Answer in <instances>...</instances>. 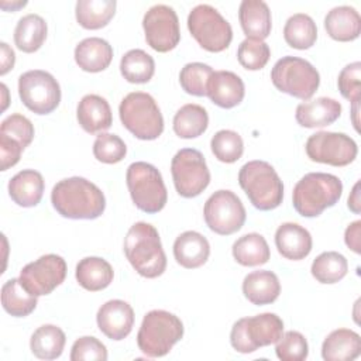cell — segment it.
<instances>
[{"instance_id": "cell-27", "label": "cell", "mask_w": 361, "mask_h": 361, "mask_svg": "<svg viewBox=\"0 0 361 361\" xmlns=\"http://www.w3.org/2000/svg\"><path fill=\"white\" fill-rule=\"evenodd\" d=\"M324 28L336 41H354L361 32V17L354 7L338 6L326 14Z\"/></svg>"}, {"instance_id": "cell-26", "label": "cell", "mask_w": 361, "mask_h": 361, "mask_svg": "<svg viewBox=\"0 0 361 361\" xmlns=\"http://www.w3.org/2000/svg\"><path fill=\"white\" fill-rule=\"evenodd\" d=\"M243 293L252 305H269L278 299L281 293V283L276 274L272 271H254L244 278Z\"/></svg>"}, {"instance_id": "cell-18", "label": "cell", "mask_w": 361, "mask_h": 361, "mask_svg": "<svg viewBox=\"0 0 361 361\" xmlns=\"http://www.w3.org/2000/svg\"><path fill=\"white\" fill-rule=\"evenodd\" d=\"M245 87L243 79L231 71H214L209 85V99L221 109H231L240 104L244 99Z\"/></svg>"}, {"instance_id": "cell-24", "label": "cell", "mask_w": 361, "mask_h": 361, "mask_svg": "<svg viewBox=\"0 0 361 361\" xmlns=\"http://www.w3.org/2000/svg\"><path fill=\"white\" fill-rule=\"evenodd\" d=\"M44 189V178L34 169H23L8 182V195L11 200L21 207L37 206L42 199Z\"/></svg>"}, {"instance_id": "cell-28", "label": "cell", "mask_w": 361, "mask_h": 361, "mask_svg": "<svg viewBox=\"0 0 361 361\" xmlns=\"http://www.w3.org/2000/svg\"><path fill=\"white\" fill-rule=\"evenodd\" d=\"M360 354V334L350 329L333 330L322 344V357L326 361H351Z\"/></svg>"}, {"instance_id": "cell-12", "label": "cell", "mask_w": 361, "mask_h": 361, "mask_svg": "<svg viewBox=\"0 0 361 361\" xmlns=\"http://www.w3.org/2000/svg\"><path fill=\"white\" fill-rule=\"evenodd\" d=\"M18 94L32 113L49 114L59 106L61 86L49 72L34 69L18 78Z\"/></svg>"}, {"instance_id": "cell-13", "label": "cell", "mask_w": 361, "mask_h": 361, "mask_svg": "<svg viewBox=\"0 0 361 361\" xmlns=\"http://www.w3.org/2000/svg\"><path fill=\"white\" fill-rule=\"evenodd\" d=\"M245 209L240 197L227 189L214 192L204 203L206 226L220 235L237 233L245 221Z\"/></svg>"}, {"instance_id": "cell-6", "label": "cell", "mask_w": 361, "mask_h": 361, "mask_svg": "<svg viewBox=\"0 0 361 361\" xmlns=\"http://www.w3.org/2000/svg\"><path fill=\"white\" fill-rule=\"evenodd\" d=\"M123 126L138 140H157L164 131V117L155 99L145 92L128 93L118 106Z\"/></svg>"}, {"instance_id": "cell-1", "label": "cell", "mask_w": 361, "mask_h": 361, "mask_svg": "<svg viewBox=\"0 0 361 361\" xmlns=\"http://www.w3.org/2000/svg\"><path fill=\"white\" fill-rule=\"evenodd\" d=\"M54 209L66 219L93 220L103 214L106 197L90 180L72 176L59 180L51 192Z\"/></svg>"}, {"instance_id": "cell-33", "label": "cell", "mask_w": 361, "mask_h": 361, "mask_svg": "<svg viewBox=\"0 0 361 361\" xmlns=\"http://www.w3.org/2000/svg\"><path fill=\"white\" fill-rule=\"evenodd\" d=\"M114 0H79L75 7L76 21L86 30H99L109 24L116 13Z\"/></svg>"}, {"instance_id": "cell-39", "label": "cell", "mask_w": 361, "mask_h": 361, "mask_svg": "<svg viewBox=\"0 0 361 361\" xmlns=\"http://www.w3.org/2000/svg\"><path fill=\"white\" fill-rule=\"evenodd\" d=\"M212 66L202 62L186 63L179 73V83L182 89L192 96H207V85L213 75Z\"/></svg>"}, {"instance_id": "cell-15", "label": "cell", "mask_w": 361, "mask_h": 361, "mask_svg": "<svg viewBox=\"0 0 361 361\" xmlns=\"http://www.w3.org/2000/svg\"><path fill=\"white\" fill-rule=\"evenodd\" d=\"M66 276V262L61 255L45 254L27 264L20 272L21 285L34 296L49 295Z\"/></svg>"}, {"instance_id": "cell-42", "label": "cell", "mask_w": 361, "mask_h": 361, "mask_svg": "<svg viewBox=\"0 0 361 361\" xmlns=\"http://www.w3.org/2000/svg\"><path fill=\"white\" fill-rule=\"evenodd\" d=\"M126 154L127 147L116 134L100 133L93 142V155L103 164H117L126 157Z\"/></svg>"}, {"instance_id": "cell-37", "label": "cell", "mask_w": 361, "mask_h": 361, "mask_svg": "<svg viewBox=\"0 0 361 361\" xmlns=\"http://www.w3.org/2000/svg\"><path fill=\"white\" fill-rule=\"evenodd\" d=\"M120 72L130 83H147L155 72L154 58L142 49H130L121 56Z\"/></svg>"}, {"instance_id": "cell-23", "label": "cell", "mask_w": 361, "mask_h": 361, "mask_svg": "<svg viewBox=\"0 0 361 361\" xmlns=\"http://www.w3.org/2000/svg\"><path fill=\"white\" fill-rule=\"evenodd\" d=\"M209 241L197 231H185L179 234L173 243V257L183 268H199L209 259Z\"/></svg>"}, {"instance_id": "cell-16", "label": "cell", "mask_w": 361, "mask_h": 361, "mask_svg": "<svg viewBox=\"0 0 361 361\" xmlns=\"http://www.w3.org/2000/svg\"><path fill=\"white\" fill-rule=\"evenodd\" d=\"M147 44L157 52H169L180 41L179 20L175 10L165 4L152 6L142 18Z\"/></svg>"}, {"instance_id": "cell-25", "label": "cell", "mask_w": 361, "mask_h": 361, "mask_svg": "<svg viewBox=\"0 0 361 361\" xmlns=\"http://www.w3.org/2000/svg\"><path fill=\"white\" fill-rule=\"evenodd\" d=\"M113 48L99 37L82 39L75 48V61L85 72H102L111 63Z\"/></svg>"}, {"instance_id": "cell-32", "label": "cell", "mask_w": 361, "mask_h": 361, "mask_svg": "<svg viewBox=\"0 0 361 361\" xmlns=\"http://www.w3.org/2000/svg\"><path fill=\"white\" fill-rule=\"evenodd\" d=\"M66 343V336L55 324L38 327L30 340L31 353L39 360H55L61 357Z\"/></svg>"}, {"instance_id": "cell-2", "label": "cell", "mask_w": 361, "mask_h": 361, "mask_svg": "<svg viewBox=\"0 0 361 361\" xmlns=\"http://www.w3.org/2000/svg\"><path fill=\"white\" fill-rule=\"evenodd\" d=\"M124 254L144 278H158L166 269V255L158 230L145 221L133 224L124 238Z\"/></svg>"}, {"instance_id": "cell-50", "label": "cell", "mask_w": 361, "mask_h": 361, "mask_svg": "<svg viewBox=\"0 0 361 361\" xmlns=\"http://www.w3.org/2000/svg\"><path fill=\"white\" fill-rule=\"evenodd\" d=\"M347 206L351 212H354L355 214H358L361 212V199H360V182H355V185L353 186V190L348 196L347 200Z\"/></svg>"}, {"instance_id": "cell-34", "label": "cell", "mask_w": 361, "mask_h": 361, "mask_svg": "<svg viewBox=\"0 0 361 361\" xmlns=\"http://www.w3.org/2000/svg\"><path fill=\"white\" fill-rule=\"evenodd\" d=\"M209 126V114L204 107L189 103L182 106L173 116V131L178 137L190 140L202 135Z\"/></svg>"}, {"instance_id": "cell-45", "label": "cell", "mask_w": 361, "mask_h": 361, "mask_svg": "<svg viewBox=\"0 0 361 361\" xmlns=\"http://www.w3.org/2000/svg\"><path fill=\"white\" fill-rule=\"evenodd\" d=\"M106 345L92 336L79 337L71 350V361H106Z\"/></svg>"}, {"instance_id": "cell-21", "label": "cell", "mask_w": 361, "mask_h": 361, "mask_svg": "<svg viewBox=\"0 0 361 361\" xmlns=\"http://www.w3.org/2000/svg\"><path fill=\"white\" fill-rule=\"evenodd\" d=\"M240 25L250 39L264 41L272 28L269 7L262 0H243L238 7Z\"/></svg>"}, {"instance_id": "cell-44", "label": "cell", "mask_w": 361, "mask_h": 361, "mask_svg": "<svg viewBox=\"0 0 361 361\" xmlns=\"http://www.w3.org/2000/svg\"><path fill=\"white\" fill-rule=\"evenodd\" d=\"M0 135L14 140L25 148L34 138V126L25 116L14 113L1 121Z\"/></svg>"}, {"instance_id": "cell-52", "label": "cell", "mask_w": 361, "mask_h": 361, "mask_svg": "<svg viewBox=\"0 0 361 361\" xmlns=\"http://www.w3.org/2000/svg\"><path fill=\"white\" fill-rule=\"evenodd\" d=\"M1 89H3V93H4V106H3V110H4L7 107V87H6L4 83L1 85Z\"/></svg>"}, {"instance_id": "cell-14", "label": "cell", "mask_w": 361, "mask_h": 361, "mask_svg": "<svg viewBox=\"0 0 361 361\" xmlns=\"http://www.w3.org/2000/svg\"><path fill=\"white\" fill-rule=\"evenodd\" d=\"M305 149L313 162L331 166H345L358 154V147L350 135L334 131H317L312 134L306 141Z\"/></svg>"}, {"instance_id": "cell-49", "label": "cell", "mask_w": 361, "mask_h": 361, "mask_svg": "<svg viewBox=\"0 0 361 361\" xmlns=\"http://www.w3.org/2000/svg\"><path fill=\"white\" fill-rule=\"evenodd\" d=\"M0 48H1V59H0L1 68H0V75H6L10 69H13L14 62H16V55H14V51H13V49L8 47V44H6V42H1V44H0Z\"/></svg>"}, {"instance_id": "cell-4", "label": "cell", "mask_w": 361, "mask_h": 361, "mask_svg": "<svg viewBox=\"0 0 361 361\" xmlns=\"http://www.w3.org/2000/svg\"><path fill=\"white\" fill-rule=\"evenodd\" d=\"M238 183L258 210H274L283 200V183L274 166L265 161L244 164L238 172Z\"/></svg>"}, {"instance_id": "cell-3", "label": "cell", "mask_w": 361, "mask_h": 361, "mask_svg": "<svg viewBox=\"0 0 361 361\" xmlns=\"http://www.w3.org/2000/svg\"><path fill=\"white\" fill-rule=\"evenodd\" d=\"M343 193L341 180L331 173H306L293 188L292 204L303 217H317L327 207L334 206Z\"/></svg>"}, {"instance_id": "cell-19", "label": "cell", "mask_w": 361, "mask_h": 361, "mask_svg": "<svg viewBox=\"0 0 361 361\" xmlns=\"http://www.w3.org/2000/svg\"><path fill=\"white\" fill-rule=\"evenodd\" d=\"M76 117L80 127L89 134L109 130L113 124L110 104L104 97L99 94L83 96L78 104Z\"/></svg>"}, {"instance_id": "cell-38", "label": "cell", "mask_w": 361, "mask_h": 361, "mask_svg": "<svg viewBox=\"0 0 361 361\" xmlns=\"http://www.w3.org/2000/svg\"><path fill=\"white\" fill-rule=\"evenodd\" d=\"M348 271L345 257L337 251H326L314 258L310 272L320 283H336L341 281Z\"/></svg>"}, {"instance_id": "cell-31", "label": "cell", "mask_w": 361, "mask_h": 361, "mask_svg": "<svg viewBox=\"0 0 361 361\" xmlns=\"http://www.w3.org/2000/svg\"><path fill=\"white\" fill-rule=\"evenodd\" d=\"M234 259L243 267H257L268 262L271 251L267 240L258 233L241 235L231 248Z\"/></svg>"}, {"instance_id": "cell-11", "label": "cell", "mask_w": 361, "mask_h": 361, "mask_svg": "<svg viewBox=\"0 0 361 361\" xmlns=\"http://www.w3.org/2000/svg\"><path fill=\"white\" fill-rule=\"evenodd\" d=\"M176 192L183 197L199 196L210 183V171L203 154L195 148L179 149L171 162Z\"/></svg>"}, {"instance_id": "cell-40", "label": "cell", "mask_w": 361, "mask_h": 361, "mask_svg": "<svg viewBox=\"0 0 361 361\" xmlns=\"http://www.w3.org/2000/svg\"><path fill=\"white\" fill-rule=\"evenodd\" d=\"M213 155L224 164L238 161L244 152V142L238 133L233 130L217 131L210 141Z\"/></svg>"}, {"instance_id": "cell-7", "label": "cell", "mask_w": 361, "mask_h": 361, "mask_svg": "<svg viewBox=\"0 0 361 361\" xmlns=\"http://www.w3.org/2000/svg\"><path fill=\"white\" fill-rule=\"evenodd\" d=\"M126 182L133 203L145 213L161 212L168 200V192L161 172L148 162H133L126 172Z\"/></svg>"}, {"instance_id": "cell-46", "label": "cell", "mask_w": 361, "mask_h": 361, "mask_svg": "<svg viewBox=\"0 0 361 361\" xmlns=\"http://www.w3.org/2000/svg\"><path fill=\"white\" fill-rule=\"evenodd\" d=\"M337 86L341 96L351 103L360 102L361 87V63L358 61L345 65L338 73Z\"/></svg>"}, {"instance_id": "cell-17", "label": "cell", "mask_w": 361, "mask_h": 361, "mask_svg": "<svg viewBox=\"0 0 361 361\" xmlns=\"http://www.w3.org/2000/svg\"><path fill=\"white\" fill-rule=\"evenodd\" d=\"M96 322L97 327L107 338L120 341L133 330L134 310L127 302L113 299L99 307Z\"/></svg>"}, {"instance_id": "cell-48", "label": "cell", "mask_w": 361, "mask_h": 361, "mask_svg": "<svg viewBox=\"0 0 361 361\" xmlns=\"http://www.w3.org/2000/svg\"><path fill=\"white\" fill-rule=\"evenodd\" d=\"M360 233H361V221L355 220L353 221L344 233V241L350 250H353L355 254L361 252V245H360Z\"/></svg>"}, {"instance_id": "cell-10", "label": "cell", "mask_w": 361, "mask_h": 361, "mask_svg": "<svg viewBox=\"0 0 361 361\" xmlns=\"http://www.w3.org/2000/svg\"><path fill=\"white\" fill-rule=\"evenodd\" d=\"M188 28L196 42L209 52H221L233 39L230 23L212 6L199 4L188 16Z\"/></svg>"}, {"instance_id": "cell-35", "label": "cell", "mask_w": 361, "mask_h": 361, "mask_svg": "<svg viewBox=\"0 0 361 361\" xmlns=\"http://www.w3.org/2000/svg\"><path fill=\"white\" fill-rule=\"evenodd\" d=\"M3 309L14 317H25L37 307V296L31 295L18 278H11L1 286Z\"/></svg>"}, {"instance_id": "cell-43", "label": "cell", "mask_w": 361, "mask_h": 361, "mask_svg": "<svg viewBox=\"0 0 361 361\" xmlns=\"http://www.w3.org/2000/svg\"><path fill=\"white\" fill-rule=\"evenodd\" d=\"M275 353L282 361H303L307 358L309 345L302 333L289 330L276 341Z\"/></svg>"}, {"instance_id": "cell-51", "label": "cell", "mask_w": 361, "mask_h": 361, "mask_svg": "<svg viewBox=\"0 0 361 361\" xmlns=\"http://www.w3.org/2000/svg\"><path fill=\"white\" fill-rule=\"evenodd\" d=\"M353 123H354V127H355V130L358 131V118H357V116H358V102H355V103H353Z\"/></svg>"}, {"instance_id": "cell-20", "label": "cell", "mask_w": 361, "mask_h": 361, "mask_svg": "<svg viewBox=\"0 0 361 361\" xmlns=\"http://www.w3.org/2000/svg\"><path fill=\"white\" fill-rule=\"evenodd\" d=\"M310 233L298 223H283L276 228L275 245L278 252L292 261L306 258L312 251Z\"/></svg>"}, {"instance_id": "cell-30", "label": "cell", "mask_w": 361, "mask_h": 361, "mask_svg": "<svg viewBox=\"0 0 361 361\" xmlns=\"http://www.w3.org/2000/svg\"><path fill=\"white\" fill-rule=\"evenodd\" d=\"M47 23L38 14H27L21 17L14 30L16 47L27 54L38 51L47 38Z\"/></svg>"}, {"instance_id": "cell-8", "label": "cell", "mask_w": 361, "mask_h": 361, "mask_svg": "<svg viewBox=\"0 0 361 361\" xmlns=\"http://www.w3.org/2000/svg\"><path fill=\"white\" fill-rule=\"evenodd\" d=\"M282 334V319L275 313H261L237 320L231 327L230 343L235 351L248 354L276 343Z\"/></svg>"}, {"instance_id": "cell-22", "label": "cell", "mask_w": 361, "mask_h": 361, "mask_svg": "<svg viewBox=\"0 0 361 361\" xmlns=\"http://www.w3.org/2000/svg\"><path fill=\"white\" fill-rule=\"evenodd\" d=\"M341 114V104L331 97H317L300 103L296 107L295 118L299 126L306 128L326 127L333 124Z\"/></svg>"}, {"instance_id": "cell-47", "label": "cell", "mask_w": 361, "mask_h": 361, "mask_svg": "<svg viewBox=\"0 0 361 361\" xmlns=\"http://www.w3.org/2000/svg\"><path fill=\"white\" fill-rule=\"evenodd\" d=\"M24 147L17 141L0 135V161H1V171H7L8 168L14 166L21 157Z\"/></svg>"}, {"instance_id": "cell-5", "label": "cell", "mask_w": 361, "mask_h": 361, "mask_svg": "<svg viewBox=\"0 0 361 361\" xmlns=\"http://www.w3.org/2000/svg\"><path fill=\"white\" fill-rule=\"evenodd\" d=\"M183 337V323L166 310L148 312L137 334L138 348L151 358L166 355Z\"/></svg>"}, {"instance_id": "cell-29", "label": "cell", "mask_w": 361, "mask_h": 361, "mask_svg": "<svg viewBox=\"0 0 361 361\" xmlns=\"http://www.w3.org/2000/svg\"><path fill=\"white\" fill-rule=\"evenodd\" d=\"M75 276L83 289L97 292L106 289L113 282L114 272L106 259L100 257H86L78 262Z\"/></svg>"}, {"instance_id": "cell-41", "label": "cell", "mask_w": 361, "mask_h": 361, "mask_svg": "<svg viewBox=\"0 0 361 361\" xmlns=\"http://www.w3.org/2000/svg\"><path fill=\"white\" fill-rule=\"evenodd\" d=\"M271 56V49L267 42L259 39L245 38L237 49V59L240 65L248 71L262 69Z\"/></svg>"}, {"instance_id": "cell-36", "label": "cell", "mask_w": 361, "mask_h": 361, "mask_svg": "<svg viewBox=\"0 0 361 361\" xmlns=\"http://www.w3.org/2000/svg\"><path fill=\"white\" fill-rule=\"evenodd\" d=\"M286 44L295 49H309L317 39V27L313 18L305 13L290 16L283 27Z\"/></svg>"}, {"instance_id": "cell-9", "label": "cell", "mask_w": 361, "mask_h": 361, "mask_svg": "<svg viewBox=\"0 0 361 361\" xmlns=\"http://www.w3.org/2000/svg\"><path fill=\"white\" fill-rule=\"evenodd\" d=\"M274 86L296 99H310L320 85L317 69L306 59L298 56H282L271 71Z\"/></svg>"}]
</instances>
